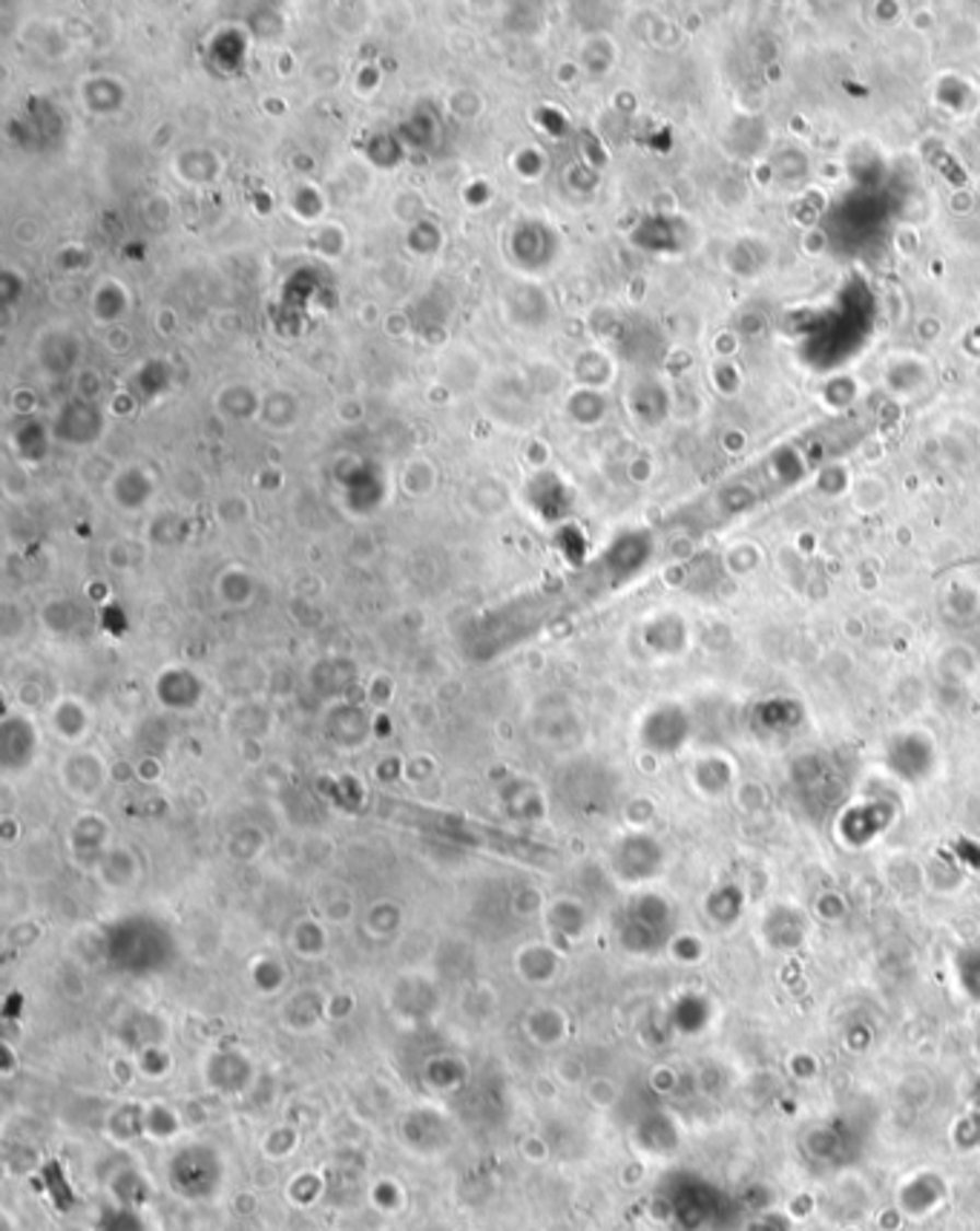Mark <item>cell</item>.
Instances as JSON below:
<instances>
[{
    "label": "cell",
    "mask_w": 980,
    "mask_h": 1231,
    "mask_svg": "<svg viewBox=\"0 0 980 1231\" xmlns=\"http://www.w3.org/2000/svg\"><path fill=\"white\" fill-rule=\"evenodd\" d=\"M886 826H888V805L883 803L858 805V809H851V812L842 817V835L851 837L854 844H860V829H865V844H868V840H872L874 835H880Z\"/></svg>",
    "instance_id": "cell-2"
},
{
    "label": "cell",
    "mask_w": 980,
    "mask_h": 1231,
    "mask_svg": "<svg viewBox=\"0 0 980 1231\" xmlns=\"http://www.w3.org/2000/svg\"><path fill=\"white\" fill-rule=\"evenodd\" d=\"M957 973H960V984H964L966 990H969V996H972V999H980V953H978V950H966V953H960V961H957Z\"/></svg>",
    "instance_id": "cell-3"
},
{
    "label": "cell",
    "mask_w": 980,
    "mask_h": 1231,
    "mask_svg": "<svg viewBox=\"0 0 980 1231\" xmlns=\"http://www.w3.org/2000/svg\"><path fill=\"white\" fill-rule=\"evenodd\" d=\"M888 759H891L888 766L895 768L903 780H923L934 766V748L926 743V736L909 734L900 736L888 748Z\"/></svg>",
    "instance_id": "cell-1"
}]
</instances>
